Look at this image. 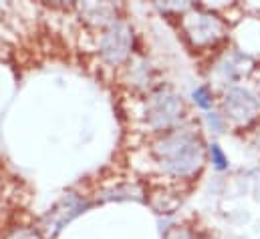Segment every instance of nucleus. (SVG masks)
Masks as SVG:
<instances>
[{
  "label": "nucleus",
  "mask_w": 260,
  "mask_h": 239,
  "mask_svg": "<svg viewBox=\"0 0 260 239\" xmlns=\"http://www.w3.org/2000/svg\"><path fill=\"white\" fill-rule=\"evenodd\" d=\"M155 155L168 173L178 177L190 175L202 163L200 139L190 133L168 135L155 145Z\"/></svg>",
  "instance_id": "nucleus-1"
},
{
  "label": "nucleus",
  "mask_w": 260,
  "mask_h": 239,
  "mask_svg": "<svg viewBox=\"0 0 260 239\" xmlns=\"http://www.w3.org/2000/svg\"><path fill=\"white\" fill-rule=\"evenodd\" d=\"M131 28L125 22H113L109 28L101 34L99 41V51L101 57L107 60L109 64H119L129 57L131 51Z\"/></svg>",
  "instance_id": "nucleus-2"
},
{
  "label": "nucleus",
  "mask_w": 260,
  "mask_h": 239,
  "mask_svg": "<svg viewBox=\"0 0 260 239\" xmlns=\"http://www.w3.org/2000/svg\"><path fill=\"white\" fill-rule=\"evenodd\" d=\"M182 113V103L176 95L172 93H157L151 97L149 107H147V119L149 123L159 129V127H168L180 117Z\"/></svg>",
  "instance_id": "nucleus-3"
},
{
  "label": "nucleus",
  "mask_w": 260,
  "mask_h": 239,
  "mask_svg": "<svg viewBox=\"0 0 260 239\" xmlns=\"http://www.w3.org/2000/svg\"><path fill=\"white\" fill-rule=\"evenodd\" d=\"M226 113L234 121H248L258 113V99L246 89H232L224 101Z\"/></svg>",
  "instance_id": "nucleus-4"
},
{
  "label": "nucleus",
  "mask_w": 260,
  "mask_h": 239,
  "mask_svg": "<svg viewBox=\"0 0 260 239\" xmlns=\"http://www.w3.org/2000/svg\"><path fill=\"white\" fill-rule=\"evenodd\" d=\"M186 28H188V34L198 45L214 43L216 38L222 36V30H224L222 22L216 16L206 14V12H196L194 16H190L186 20Z\"/></svg>",
  "instance_id": "nucleus-5"
},
{
  "label": "nucleus",
  "mask_w": 260,
  "mask_h": 239,
  "mask_svg": "<svg viewBox=\"0 0 260 239\" xmlns=\"http://www.w3.org/2000/svg\"><path fill=\"white\" fill-rule=\"evenodd\" d=\"M81 209H85V203L75 197V195H69L67 199H63L51 213H49V221H51V227H55V231H59L67 221H71L77 213H81Z\"/></svg>",
  "instance_id": "nucleus-6"
},
{
  "label": "nucleus",
  "mask_w": 260,
  "mask_h": 239,
  "mask_svg": "<svg viewBox=\"0 0 260 239\" xmlns=\"http://www.w3.org/2000/svg\"><path fill=\"white\" fill-rule=\"evenodd\" d=\"M210 155H212V163H214V167L218 169V171H224V169H228V159H226V155L222 153V149H220V145H212L210 147Z\"/></svg>",
  "instance_id": "nucleus-7"
},
{
  "label": "nucleus",
  "mask_w": 260,
  "mask_h": 239,
  "mask_svg": "<svg viewBox=\"0 0 260 239\" xmlns=\"http://www.w3.org/2000/svg\"><path fill=\"white\" fill-rule=\"evenodd\" d=\"M192 97H194L196 105L200 109H210L212 107V95H210V91L206 87H198L194 93H192Z\"/></svg>",
  "instance_id": "nucleus-8"
},
{
  "label": "nucleus",
  "mask_w": 260,
  "mask_h": 239,
  "mask_svg": "<svg viewBox=\"0 0 260 239\" xmlns=\"http://www.w3.org/2000/svg\"><path fill=\"white\" fill-rule=\"evenodd\" d=\"M10 239H43L37 231H20L16 235H12Z\"/></svg>",
  "instance_id": "nucleus-9"
},
{
  "label": "nucleus",
  "mask_w": 260,
  "mask_h": 239,
  "mask_svg": "<svg viewBox=\"0 0 260 239\" xmlns=\"http://www.w3.org/2000/svg\"><path fill=\"white\" fill-rule=\"evenodd\" d=\"M166 239H188V233L184 229H172V231H168Z\"/></svg>",
  "instance_id": "nucleus-10"
}]
</instances>
